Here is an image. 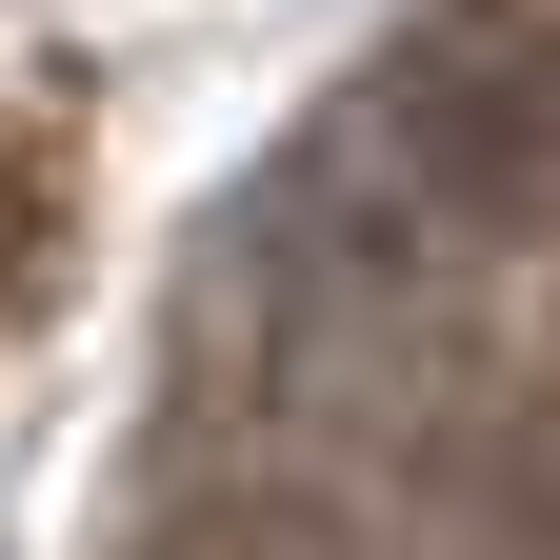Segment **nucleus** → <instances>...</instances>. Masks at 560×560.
Here are the masks:
<instances>
[{"label": "nucleus", "instance_id": "f03ea898", "mask_svg": "<svg viewBox=\"0 0 560 560\" xmlns=\"http://www.w3.org/2000/svg\"><path fill=\"white\" fill-rule=\"evenodd\" d=\"M501 560H560V501H521V521H501Z\"/></svg>", "mask_w": 560, "mask_h": 560}, {"label": "nucleus", "instance_id": "f257e3e1", "mask_svg": "<svg viewBox=\"0 0 560 560\" xmlns=\"http://www.w3.org/2000/svg\"><path fill=\"white\" fill-rule=\"evenodd\" d=\"M40 280H60V140L0 120V320H21Z\"/></svg>", "mask_w": 560, "mask_h": 560}]
</instances>
